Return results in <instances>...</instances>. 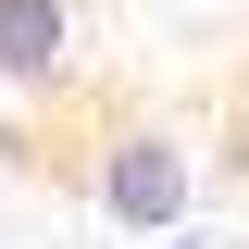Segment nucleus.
Returning a JSON list of instances; mask_svg holds the SVG:
<instances>
[{
	"label": "nucleus",
	"instance_id": "f03ea898",
	"mask_svg": "<svg viewBox=\"0 0 249 249\" xmlns=\"http://www.w3.org/2000/svg\"><path fill=\"white\" fill-rule=\"evenodd\" d=\"M0 88L13 100H62L75 88V13L62 0H0Z\"/></svg>",
	"mask_w": 249,
	"mask_h": 249
},
{
	"label": "nucleus",
	"instance_id": "f257e3e1",
	"mask_svg": "<svg viewBox=\"0 0 249 249\" xmlns=\"http://www.w3.org/2000/svg\"><path fill=\"white\" fill-rule=\"evenodd\" d=\"M88 187H100V212H112V224H137V237L187 224V199H199V175H187V150L162 137V124H124V137H100Z\"/></svg>",
	"mask_w": 249,
	"mask_h": 249
}]
</instances>
